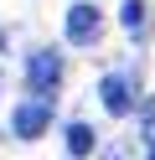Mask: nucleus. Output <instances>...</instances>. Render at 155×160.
<instances>
[{"instance_id": "20e7f679", "label": "nucleus", "mask_w": 155, "mask_h": 160, "mask_svg": "<svg viewBox=\"0 0 155 160\" xmlns=\"http://www.w3.org/2000/svg\"><path fill=\"white\" fill-rule=\"evenodd\" d=\"M98 103L109 108L114 119L134 114V83H129L124 72H103V78H98Z\"/></svg>"}, {"instance_id": "1a4fd4ad", "label": "nucleus", "mask_w": 155, "mask_h": 160, "mask_svg": "<svg viewBox=\"0 0 155 160\" xmlns=\"http://www.w3.org/2000/svg\"><path fill=\"white\" fill-rule=\"evenodd\" d=\"M5 42H10V36H5V31H0V52H5Z\"/></svg>"}, {"instance_id": "423d86ee", "label": "nucleus", "mask_w": 155, "mask_h": 160, "mask_svg": "<svg viewBox=\"0 0 155 160\" xmlns=\"http://www.w3.org/2000/svg\"><path fill=\"white\" fill-rule=\"evenodd\" d=\"M145 21H150V16H145V0H124L119 5V26L129 36H145Z\"/></svg>"}, {"instance_id": "f03ea898", "label": "nucleus", "mask_w": 155, "mask_h": 160, "mask_svg": "<svg viewBox=\"0 0 155 160\" xmlns=\"http://www.w3.org/2000/svg\"><path fill=\"white\" fill-rule=\"evenodd\" d=\"M62 31H67L72 47H93V42L103 36V11L93 5V0H72L67 16H62Z\"/></svg>"}, {"instance_id": "7ed1b4c3", "label": "nucleus", "mask_w": 155, "mask_h": 160, "mask_svg": "<svg viewBox=\"0 0 155 160\" xmlns=\"http://www.w3.org/2000/svg\"><path fill=\"white\" fill-rule=\"evenodd\" d=\"M52 129V98H26V103H16V114H10V134L16 139H41Z\"/></svg>"}, {"instance_id": "0eeeda50", "label": "nucleus", "mask_w": 155, "mask_h": 160, "mask_svg": "<svg viewBox=\"0 0 155 160\" xmlns=\"http://www.w3.org/2000/svg\"><path fill=\"white\" fill-rule=\"evenodd\" d=\"M140 134H145V145H155V103L150 98L140 103Z\"/></svg>"}, {"instance_id": "6e6552de", "label": "nucleus", "mask_w": 155, "mask_h": 160, "mask_svg": "<svg viewBox=\"0 0 155 160\" xmlns=\"http://www.w3.org/2000/svg\"><path fill=\"white\" fill-rule=\"evenodd\" d=\"M103 160H129V155H124L119 145H109V150H103Z\"/></svg>"}, {"instance_id": "f257e3e1", "label": "nucleus", "mask_w": 155, "mask_h": 160, "mask_svg": "<svg viewBox=\"0 0 155 160\" xmlns=\"http://www.w3.org/2000/svg\"><path fill=\"white\" fill-rule=\"evenodd\" d=\"M62 72H67L62 52H52V47H36V52L26 57V93H31V98H52V93L62 88Z\"/></svg>"}, {"instance_id": "9d476101", "label": "nucleus", "mask_w": 155, "mask_h": 160, "mask_svg": "<svg viewBox=\"0 0 155 160\" xmlns=\"http://www.w3.org/2000/svg\"><path fill=\"white\" fill-rule=\"evenodd\" d=\"M145 160H155V145H150V150H145Z\"/></svg>"}, {"instance_id": "39448f33", "label": "nucleus", "mask_w": 155, "mask_h": 160, "mask_svg": "<svg viewBox=\"0 0 155 160\" xmlns=\"http://www.w3.org/2000/svg\"><path fill=\"white\" fill-rule=\"evenodd\" d=\"M93 150H98V139H93V124L72 119V124H67V155H72V160H88Z\"/></svg>"}]
</instances>
